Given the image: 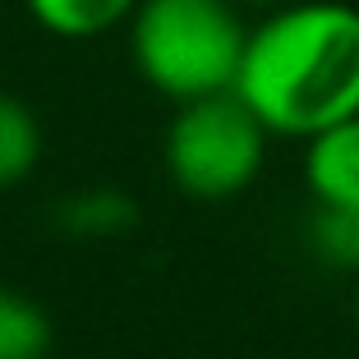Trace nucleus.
<instances>
[{
    "label": "nucleus",
    "mask_w": 359,
    "mask_h": 359,
    "mask_svg": "<svg viewBox=\"0 0 359 359\" xmlns=\"http://www.w3.org/2000/svg\"><path fill=\"white\" fill-rule=\"evenodd\" d=\"M235 93L272 138H313L359 116V5L281 0L249 23Z\"/></svg>",
    "instance_id": "f257e3e1"
},
{
    "label": "nucleus",
    "mask_w": 359,
    "mask_h": 359,
    "mask_svg": "<svg viewBox=\"0 0 359 359\" xmlns=\"http://www.w3.org/2000/svg\"><path fill=\"white\" fill-rule=\"evenodd\" d=\"M240 10V0H138L125 23L138 79L175 106L231 93L249 42Z\"/></svg>",
    "instance_id": "f03ea898"
},
{
    "label": "nucleus",
    "mask_w": 359,
    "mask_h": 359,
    "mask_svg": "<svg viewBox=\"0 0 359 359\" xmlns=\"http://www.w3.org/2000/svg\"><path fill=\"white\" fill-rule=\"evenodd\" d=\"M267 143V125L231 88L175 106L161 138V166L180 194L198 203H226L263 175Z\"/></svg>",
    "instance_id": "7ed1b4c3"
},
{
    "label": "nucleus",
    "mask_w": 359,
    "mask_h": 359,
    "mask_svg": "<svg viewBox=\"0 0 359 359\" xmlns=\"http://www.w3.org/2000/svg\"><path fill=\"white\" fill-rule=\"evenodd\" d=\"M304 184L323 208H359V116L304 138Z\"/></svg>",
    "instance_id": "20e7f679"
},
{
    "label": "nucleus",
    "mask_w": 359,
    "mask_h": 359,
    "mask_svg": "<svg viewBox=\"0 0 359 359\" xmlns=\"http://www.w3.org/2000/svg\"><path fill=\"white\" fill-rule=\"evenodd\" d=\"M138 0H23L28 19L60 42H93L111 28H125Z\"/></svg>",
    "instance_id": "39448f33"
},
{
    "label": "nucleus",
    "mask_w": 359,
    "mask_h": 359,
    "mask_svg": "<svg viewBox=\"0 0 359 359\" xmlns=\"http://www.w3.org/2000/svg\"><path fill=\"white\" fill-rule=\"evenodd\" d=\"M55 222L69 235H79V240H116V235H125L138 222V208L125 189L93 184V189H79L69 198H60Z\"/></svg>",
    "instance_id": "423d86ee"
},
{
    "label": "nucleus",
    "mask_w": 359,
    "mask_h": 359,
    "mask_svg": "<svg viewBox=\"0 0 359 359\" xmlns=\"http://www.w3.org/2000/svg\"><path fill=\"white\" fill-rule=\"evenodd\" d=\"M42 120L23 97L0 88V189H14L42 161Z\"/></svg>",
    "instance_id": "0eeeda50"
},
{
    "label": "nucleus",
    "mask_w": 359,
    "mask_h": 359,
    "mask_svg": "<svg viewBox=\"0 0 359 359\" xmlns=\"http://www.w3.org/2000/svg\"><path fill=\"white\" fill-rule=\"evenodd\" d=\"M55 323L42 304L14 285H0V359H46Z\"/></svg>",
    "instance_id": "6e6552de"
},
{
    "label": "nucleus",
    "mask_w": 359,
    "mask_h": 359,
    "mask_svg": "<svg viewBox=\"0 0 359 359\" xmlns=\"http://www.w3.org/2000/svg\"><path fill=\"white\" fill-rule=\"evenodd\" d=\"M240 5H249V10H272V5H281V0H240Z\"/></svg>",
    "instance_id": "1a4fd4ad"
},
{
    "label": "nucleus",
    "mask_w": 359,
    "mask_h": 359,
    "mask_svg": "<svg viewBox=\"0 0 359 359\" xmlns=\"http://www.w3.org/2000/svg\"><path fill=\"white\" fill-rule=\"evenodd\" d=\"M355 313H359V295H355Z\"/></svg>",
    "instance_id": "9d476101"
}]
</instances>
